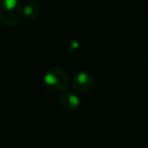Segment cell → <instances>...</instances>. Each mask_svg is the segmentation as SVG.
I'll return each mask as SVG.
<instances>
[{
    "label": "cell",
    "instance_id": "1",
    "mask_svg": "<svg viewBox=\"0 0 148 148\" xmlns=\"http://www.w3.org/2000/svg\"><path fill=\"white\" fill-rule=\"evenodd\" d=\"M23 9L18 0H1L0 1V21L6 27L17 25Z\"/></svg>",
    "mask_w": 148,
    "mask_h": 148
},
{
    "label": "cell",
    "instance_id": "2",
    "mask_svg": "<svg viewBox=\"0 0 148 148\" xmlns=\"http://www.w3.org/2000/svg\"><path fill=\"white\" fill-rule=\"evenodd\" d=\"M44 82L51 90L65 91L69 86L70 76L63 69L53 68L45 74Z\"/></svg>",
    "mask_w": 148,
    "mask_h": 148
},
{
    "label": "cell",
    "instance_id": "3",
    "mask_svg": "<svg viewBox=\"0 0 148 148\" xmlns=\"http://www.w3.org/2000/svg\"><path fill=\"white\" fill-rule=\"evenodd\" d=\"M95 85V78L88 72H79L72 79V87L78 92H87Z\"/></svg>",
    "mask_w": 148,
    "mask_h": 148
},
{
    "label": "cell",
    "instance_id": "4",
    "mask_svg": "<svg viewBox=\"0 0 148 148\" xmlns=\"http://www.w3.org/2000/svg\"><path fill=\"white\" fill-rule=\"evenodd\" d=\"M60 103L66 111H74L80 106V99L76 93L65 90L60 97Z\"/></svg>",
    "mask_w": 148,
    "mask_h": 148
},
{
    "label": "cell",
    "instance_id": "5",
    "mask_svg": "<svg viewBox=\"0 0 148 148\" xmlns=\"http://www.w3.org/2000/svg\"><path fill=\"white\" fill-rule=\"evenodd\" d=\"M39 12H40V7L38 5V3L35 2V1H31V2L27 3L23 11V13L25 15V17L29 19H35L38 16Z\"/></svg>",
    "mask_w": 148,
    "mask_h": 148
}]
</instances>
